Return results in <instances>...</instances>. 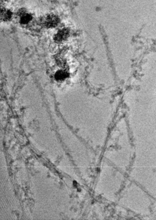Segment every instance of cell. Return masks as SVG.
<instances>
[{
    "label": "cell",
    "mask_w": 156,
    "mask_h": 220,
    "mask_svg": "<svg viewBox=\"0 0 156 220\" xmlns=\"http://www.w3.org/2000/svg\"><path fill=\"white\" fill-rule=\"evenodd\" d=\"M60 20L56 15L51 14L47 16L43 21V24L48 28L55 27L58 25Z\"/></svg>",
    "instance_id": "6da1fadb"
},
{
    "label": "cell",
    "mask_w": 156,
    "mask_h": 220,
    "mask_svg": "<svg viewBox=\"0 0 156 220\" xmlns=\"http://www.w3.org/2000/svg\"><path fill=\"white\" fill-rule=\"evenodd\" d=\"M69 35V31L66 29H62L58 32L55 38L58 41H62L65 39Z\"/></svg>",
    "instance_id": "7a4b0ae2"
},
{
    "label": "cell",
    "mask_w": 156,
    "mask_h": 220,
    "mask_svg": "<svg viewBox=\"0 0 156 220\" xmlns=\"http://www.w3.org/2000/svg\"><path fill=\"white\" fill-rule=\"evenodd\" d=\"M12 12L9 10H1V18L4 21H8L12 17Z\"/></svg>",
    "instance_id": "3957f363"
},
{
    "label": "cell",
    "mask_w": 156,
    "mask_h": 220,
    "mask_svg": "<svg viewBox=\"0 0 156 220\" xmlns=\"http://www.w3.org/2000/svg\"><path fill=\"white\" fill-rule=\"evenodd\" d=\"M32 20V16L28 13H24L21 16L20 23L23 25L28 24Z\"/></svg>",
    "instance_id": "277c9868"
}]
</instances>
